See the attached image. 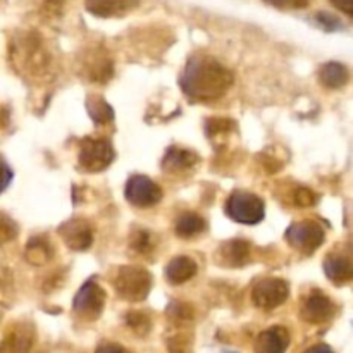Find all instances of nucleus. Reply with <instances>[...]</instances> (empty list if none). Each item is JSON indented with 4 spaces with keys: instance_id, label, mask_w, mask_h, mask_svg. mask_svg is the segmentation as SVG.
I'll use <instances>...</instances> for the list:
<instances>
[{
    "instance_id": "nucleus-1",
    "label": "nucleus",
    "mask_w": 353,
    "mask_h": 353,
    "mask_svg": "<svg viewBox=\"0 0 353 353\" xmlns=\"http://www.w3.org/2000/svg\"><path fill=\"white\" fill-rule=\"evenodd\" d=\"M179 85L188 99L205 102L219 99L233 86V72L214 57L199 54L188 59Z\"/></svg>"
},
{
    "instance_id": "nucleus-2",
    "label": "nucleus",
    "mask_w": 353,
    "mask_h": 353,
    "mask_svg": "<svg viewBox=\"0 0 353 353\" xmlns=\"http://www.w3.org/2000/svg\"><path fill=\"white\" fill-rule=\"evenodd\" d=\"M114 288L128 302H143L152 288V276L138 265H124L114 276Z\"/></svg>"
},
{
    "instance_id": "nucleus-3",
    "label": "nucleus",
    "mask_w": 353,
    "mask_h": 353,
    "mask_svg": "<svg viewBox=\"0 0 353 353\" xmlns=\"http://www.w3.org/2000/svg\"><path fill=\"white\" fill-rule=\"evenodd\" d=\"M226 214L230 219L241 224H257L264 219L265 205L261 196L248 192H234L226 200Z\"/></svg>"
},
{
    "instance_id": "nucleus-4",
    "label": "nucleus",
    "mask_w": 353,
    "mask_h": 353,
    "mask_svg": "<svg viewBox=\"0 0 353 353\" xmlns=\"http://www.w3.org/2000/svg\"><path fill=\"white\" fill-rule=\"evenodd\" d=\"M326 231L316 221H300L286 230V240L295 250L309 255L324 243Z\"/></svg>"
},
{
    "instance_id": "nucleus-5",
    "label": "nucleus",
    "mask_w": 353,
    "mask_h": 353,
    "mask_svg": "<svg viewBox=\"0 0 353 353\" xmlns=\"http://www.w3.org/2000/svg\"><path fill=\"white\" fill-rule=\"evenodd\" d=\"M114 161V148L107 140L86 138L79 147V165L88 172H100Z\"/></svg>"
},
{
    "instance_id": "nucleus-6",
    "label": "nucleus",
    "mask_w": 353,
    "mask_h": 353,
    "mask_svg": "<svg viewBox=\"0 0 353 353\" xmlns=\"http://www.w3.org/2000/svg\"><path fill=\"white\" fill-rule=\"evenodd\" d=\"M105 299L107 296L102 286L95 279H90L76 293L72 309L83 319H97L102 314L103 307H105Z\"/></svg>"
},
{
    "instance_id": "nucleus-7",
    "label": "nucleus",
    "mask_w": 353,
    "mask_h": 353,
    "mask_svg": "<svg viewBox=\"0 0 353 353\" xmlns=\"http://www.w3.org/2000/svg\"><path fill=\"white\" fill-rule=\"evenodd\" d=\"M126 200L131 205L138 209H147L154 207L162 200V190L155 181H152L147 176H133L128 179L126 190H124Z\"/></svg>"
},
{
    "instance_id": "nucleus-8",
    "label": "nucleus",
    "mask_w": 353,
    "mask_h": 353,
    "mask_svg": "<svg viewBox=\"0 0 353 353\" xmlns=\"http://www.w3.org/2000/svg\"><path fill=\"white\" fill-rule=\"evenodd\" d=\"M288 295L290 285L285 279L268 278L255 285L254 292H252V300H254L259 309L272 310L276 307L283 305L288 300Z\"/></svg>"
},
{
    "instance_id": "nucleus-9",
    "label": "nucleus",
    "mask_w": 353,
    "mask_h": 353,
    "mask_svg": "<svg viewBox=\"0 0 353 353\" xmlns=\"http://www.w3.org/2000/svg\"><path fill=\"white\" fill-rule=\"evenodd\" d=\"M59 234L71 250L85 252L93 243L92 226L85 219H71L59 228Z\"/></svg>"
},
{
    "instance_id": "nucleus-10",
    "label": "nucleus",
    "mask_w": 353,
    "mask_h": 353,
    "mask_svg": "<svg viewBox=\"0 0 353 353\" xmlns=\"http://www.w3.org/2000/svg\"><path fill=\"white\" fill-rule=\"evenodd\" d=\"M334 314H336V305L333 303V300L319 292H314L307 299L305 305L302 309L303 319L312 324L327 323L330 319H333Z\"/></svg>"
},
{
    "instance_id": "nucleus-11",
    "label": "nucleus",
    "mask_w": 353,
    "mask_h": 353,
    "mask_svg": "<svg viewBox=\"0 0 353 353\" xmlns=\"http://www.w3.org/2000/svg\"><path fill=\"white\" fill-rule=\"evenodd\" d=\"M140 0H86V9L99 17L124 16L137 9Z\"/></svg>"
},
{
    "instance_id": "nucleus-12",
    "label": "nucleus",
    "mask_w": 353,
    "mask_h": 353,
    "mask_svg": "<svg viewBox=\"0 0 353 353\" xmlns=\"http://www.w3.org/2000/svg\"><path fill=\"white\" fill-rule=\"evenodd\" d=\"M290 345V334L285 327H269L255 341L257 353H285Z\"/></svg>"
},
{
    "instance_id": "nucleus-13",
    "label": "nucleus",
    "mask_w": 353,
    "mask_h": 353,
    "mask_svg": "<svg viewBox=\"0 0 353 353\" xmlns=\"http://www.w3.org/2000/svg\"><path fill=\"white\" fill-rule=\"evenodd\" d=\"M33 343V330L19 324L0 341V353H28Z\"/></svg>"
},
{
    "instance_id": "nucleus-14",
    "label": "nucleus",
    "mask_w": 353,
    "mask_h": 353,
    "mask_svg": "<svg viewBox=\"0 0 353 353\" xmlns=\"http://www.w3.org/2000/svg\"><path fill=\"white\" fill-rule=\"evenodd\" d=\"M199 162V155L186 148H169L162 159V169L165 172H181L193 168Z\"/></svg>"
},
{
    "instance_id": "nucleus-15",
    "label": "nucleus",
    "mask_w": 353,
    "mask_h": 353,
    "mask_svg": "<svg viewBox=\"0 0 353 353\" xmlns=\"http://www.w3.org/2000/svg\"><path fill=\"white\" fill-rule=\"evenodd\" d=\"M324 272L334 285H345L353 278L352 261L343 255H327L324 261Z\"/></svg>"
},
{
    "instance_id": "nucleus-16",
    "label": "nucleus",
    "mask_w": 353,
    "mask_h": 353,
    "mask_svg": "<svg viewBox=\"0 0 353 353\" xmlns=\"http://www.w3.org/2000/svg\"><path fill=\"white\" fill-rule=\"evenodd\" d=\"M199 271V265L192 257H176L165 268V278L171 285H183L190 281Z\"/></svg>"
},
{
    "instance_id": "nucleus-17",
    "label": "nucleus",
    "mask_w": 353,
    "mask_h": 353,
    "mask_svg": "<svg viewBox=\"0 0 353 353\" xmlns=\"http://www.w3.org/2000/svg\"><path fill=\"white\" fill-rule=\"evenodd\" d=\"M221 261H224V265L230 268H241L250 259V243L245 240H231L221 247L219 252Z\"/></svg>"
},
{
    "instance_id": "nucleus-18",
    "label": "nucleus",
    "mask_w": 353,
    "mask_h": 353,
    "mask_svg": "<svg viewBox=\"0 0 353 353\" xmlns=\"http://www.w3.org/2000/svg\"><path fill=\"white\" fill-rule=\"evenodd\" d=\"M319 79L327 88H343L348 83V79H350V72L340 62H330V64L323 65L319 72Z\"/></svg>"
},
{
    "instance_id": "nucleus-19",
    "label": "nucleus",
    "mask_w": 353,
    "mask_h": 353,
    "mask_svg": "<svg viewBox=\"0 0 353 353\" xmlns=\"http://www.w3.org/2000/svg\"><path fill=\"white\" fill-rule=\"evenodd\" d=\"M205 230V221L195 212H186L176 221V234L179 238H195Z\"/></svg>"
},
{
    "instance_id": "nucleus-20",
    "label": "nucleus",
    "mask_w": 353,
    "mask_h": 353,
    "mask_svg": "<svg viewBox=\"0 0 353 353\" xmlns=\"http://www.w3.org/2000/svg\"><path fill=\"white\" fill-rule=\"evenodd\" d=\"M86 107H88V114L95 121V124H107L114 119L112 107L102 97H90Z\"/></svg>"
},
{
    "instance_id": "nucleus-21",
    "label": "nucleus",
    "mask_w": 353,
    "mask_h": 353,
    "mask_svg": "<svg viewBox=\"0 0 353 353\" xmlns=\"http://www.w3.org/2000/svg\"><path fill=\"white\" fill-rule=\"evenodd\" d=\"M52 248L43 238H33L30 243L26 245V259L31 264H45L50 259Z\"/></svg>"
},
{
    "instance_id": "nucleus-22",
    "label": "nucleus",
    "mask_w": 353,
    "mask_h": 353,
    "mask_svg": "<svg viewBox=\"0 0 353 353\" xmlns=\"http://www.w3.org/2000/svg\"><path fill=\"white\" fill-rule=\"evenodd\" d=\"M17 224L7 214L0 212V245L9 243L17 236Z\"/></svg>"
},
{
    "instance_id": "nucleus-23",
    "label": "nucleus",
    "mask_w": 353,
    "mask_h": 353,
    "mask_svg": "<svg viewBox=\"0 0 353 353\" xmlns=\"http://www.w3.org/2000/svg\"><path fill=\"white\" fill-rule=\"evenodd\" d=\"M133 248L134 250L141 252V254H148V252L154 250V241H152L150 233H148V231H138V233L134 234Z\"/></svg>"
},
{
    "instance_id": "nucleus-24",
    "label": "nucleus",
    "mask_w": 353,
    "mask_h": 353,
    "mask_svg": "<svg viewBox=\"0 0 353 353\" xmlns=\"http://www.w3.org/2000/svg\"><path fill=\"white\" fill-rule=\"evenodd\" d=\"M276 9H305L310 0H264Z\"/></svg>"
},
{
    "instance_id": "nucleus-25",
    "label": "nucleus",
    "mask_w": 353,
    "mask_h": 353,
    "mask_svg": "<svg viewBox=\"0 0 353 353\" xmlns=\"http://www.w3.org/2000/svg\"><path fill=\"white\" fill-rule=\"evenodd\" d=\"M316 21L324 28V30H327V31H334V30H340L341 28V21L330 12H319L316 16Z\"/></svg>"
},
{
    "instance_id": "nucleus-26",
    "label": "nucleus",
    "mask_w": 353,
    "mask_h": 353,
    "mask_svg": "<svg viewBox=\"0 0 353 353\" xmlns=\"http://www.w3.org/2000/svg\"><path fill=\"white\" fill-rule=\"evenodd\" d=\"M128 323L134 331H141V333H148V327H150V321L143 314H130Z\"/></svg>"
},
{
    "instance_id": "nucleus-27",
    "label": "nucleus",
    "mask_w": 353,
    "mask_h": 353,
    "mask_svg": "<svg viewBox=\"0 0 353 353\" xmlns=\"http://www.w3.org/2000/svg\"><path fill=\"white\" fill-rule=\"evenodd\" d=\"M10 181H12V169H10L9 164L0 157V193L10 185Z\"/></svg>"
},
{
    "instance_id": "nucleus-28",
    "label": "nucleus",
    "mask_w": 353,
    "mask_h": 353,
    "mask_svg": "<svg viewBox=\"0 0 353 353\" xmlns=\"http://www.w3.org/2000/svg\"><path fill=\"white\" fill-rule=\"evenodd\" d=\"M295 202L299 203V207H310L314 202H316V196L310 190L300 188L295 192Z\"/></svg>"
},
{
    "instance_id": "nucleus-29",
    "label": "nucleus",
    "mask_w": 353,
    "mask_h": 353,
    "mask_svg": "<svg viewBox=\"0 0 353 353\" xmlns=\"http://www.w3.org/2000/svg\"><path fill=\"white\" fill-rule=\"evenodd\" d=\"M331 2H333L334 6L338 7V9L343 10L345 14H348V16H352V12H353V3H352V0H331Z\"/></svg>"
},
{
    "instance_id": "nucleus-30",
    "label": "nucleus",
    "mask_w": 353,
    "mask_h": 353,
    "mask_svg": "<svg viewBox=\"0 0 353 353\" xmlns=\"http://www.w3.org/2000/svg\"><path fill=\"white\" fill-rule=\"evenodd\" d=\"M95 353H124L123 348L119 345H112V343H103L97 348Z\"/></svg>"
},
{
    "instance_id": "nucleus-31",
    "label": "nucleus",
    "mask_w": 353,
    "mask_h": 353,
    "mask_svg": "<svg viewBox=\"0 0 353 353\" xmlns=\"http://www.w3.org/2000/svg\"><path fill=\"white\" fill-rule=\"evenodd\" d=\"M307 353H334L331 350L327 345H316V347H312L310 350H307Z\"/></svg>"
},
{
    "instance_id": "nucleus-32",
    "label": "nucleus",
    "mask_w": 353,
    "mask_h": 353,
    "mask_svg": "<svg viewBox=\"0 0 353 353\" xmlns=\"http://www.w3.org/2000/svg\"><path fill=\"white\" fill-rule=\"evenodd\" d=\"M0 319H2V309H0Z\"/></svg>"
}]
</instances>
